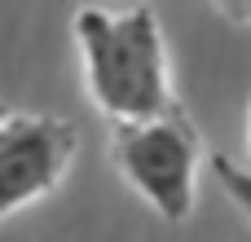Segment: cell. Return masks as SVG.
<instances>
[{
	"label": "cell",
	"instance_id": "cell-5",
	"mask_svg": "<svg viewBox=\"0 0 251 242\" xmlns=\"http://www.w3.org/2000/svg\"><path fill=\"white\" fill-rule=\"evenodd\" d=\"M234 22H243V26H251V4H221Z\"/></svg>",
	"mask_w": 251,
	"mask_h": 242
},
{
	"label": "cell",
	"instance_id": "cell-4",
	"mask_svg": "<svg viewBox=\"0 0 251 242\" xmlns=\"http://www.w3.org/2000/svg\"><path fill=\"white\" fill-rule=\"evenodd\" d=\"M212 172H216V185L234 198V207L251 220V172L243 163H234L229 154H212Z\"/></svg>",
	"mask_w": 251,
	"mask_h": 242
},
{
	"label": "cell",
	"instance_id": "cell-7",
	"mask_svg": "<svg viewBox=\"0 0 251 242\" xmlns=\"http://www.w3.org/2000/svg\"><path fill=\"white\" fill-rule=\"evenodd\" d=\"M247 150H251V115H247Z\"/></svg>",
	"mask_w": 251,
	"mask_h": 242
},
{
	"label": "cell",
	"instance_id": "cell-2",
	"mask_svg": "<svg viewBox=\"0 0 251 242\" xmlns=\"http://www.w3.org/2000/svg\"><path fill=\"white\" fill-rule=\"evenodd\" d=\"M203 154L207 145L185 106L146 123H110V159L119 176L172 225L194 216Z\"/></svg>",
	"mask_w": 251,
	"mask_h": 242
},
{
	"label": "cell",
	"instance_id": "cell-3",
	"mask_svg": "<svg viewBox=\"0 0 251 242\" xmlns=\"http://www.w3.org/2000/svg\"><path fill=\"white\" fill-rule=\"evenodd\" d=\"M79 132L62 115H9L0 123V220L53 194L75 163Z\"/></svg>",
	"mask_w": 251,
	"mask_h": 242
},
{
	"label": "cell",
	"instance_id": "cell-1",
	"mask_svg": "<svg viewBox=\"0 0 251 242\" xmlns=\"http://www.w3.org/2000/svg\"><path fill=\"white\" fill-rule=\"evenodd\" d=\"M75 40L84 53V79L101 115L110 123H146L176 115L168 40L154 9H97L84 4L75 13Z\"/></svg>",
	"mask_w": 251,
	"mask_h": 242
},
{
	"label": "cell",
	"instance_id": "cell-6",
	"mask_svg": "<svg viewBox=\"0 0 251 242\" xmlns=\"http://www.w3.org/2000/svg\"><path fill=\"white\" fill-rule=\"evenodd\" d=\"M9 115H13V110H9V106H4V101H0V123H4V119H9Z\"/></svg>",
	"mask_w": 251,
	"mask_h": 242
}]
</instances>
